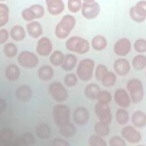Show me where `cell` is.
I'll return each mask as SVG.
<instances>
[{
    "mask_svg": "<svg viewBox=\"0 0 146 146\" xmlns=\"http://www.w3.org/2000/svg\"><path fill=\"white\" fill-rule=\"evenodd\" d=\"M76 24L75 17L70 14L64 15L55 29V34L60 39L67 38L74 29Z\"/></svg>",
    "mask_w": 146,
    "mask_h": 146,
    "instance_id": "1",
    "label": "cell"
},
{
    "mask_svg": "<svg viewBox=\"0 0 146 146\" xmlns=\"http://www.w3.org/2000/svg\"><path fill=\"white\" fill-rule=\"evenodd\" d=\"M90 46V43L87 39L78 36L69 38L66 42V47L68 50L80 54L87 52Z\"/></svg>",
    "mask_w": 146,
    "mask_h": 146,
    "instance_id": "2",
    "label": "cell"
},
{
    "mask_svg": "<svg viewBox=\"0 0 146 146\" xmlns=\"http://www.w3.org/2000/svg\"><path fill=\"white\" fill-rule=\"evenodd\" d=\"M95 62L92 59L85 58L81 60L76 70L78 77L82 81L90 80L92 77Z\"/></svg>",
    "mask_w": 146,
    "mask_h": 146,
    "instance_id": "3",
    "label": "cell"
},
{
    "mask_svg": "<svg viewBox=\"0 0 146 146\" xmlns=\"http://www.w3.org/2000/svg\"><path fill=\"white\" fill-rule=\"evenodd\" d=\"M127 88L130 94L131 101L133 103H138L143 100L144 88L141 80L136 78L130 79L127 83Z\"/></svg>",
    "mask_w": 146,
    "mask_h": 146,
    "instance_id": "4",
    "label": "cell"
},
{
    "mask_svg": "<svg viewBox=\"0 0 146 146\" xmlns=\"http://www.w3.org/2000/svg\"><path fill=\"white\" fill-rule=\"evenodd\" d=\"M52 116L55 124L60 127L68 123L70 120V110L69 107L64 104H58L53 107Z\"/></svg>",
    "mask_w": 146,
    "mask_h": 146,
    "instance_id": "5",
    "label": "cell"
},
{
    "mask_svg": "<svg viewBox=\"0 0 146 146\" xmlns=\"http://www.w3.org/2000/svg\"><path fill=\"white\" fill-rule=\"evenodd\" d=\"M99 3L93 0H87L82 2L81 12L82 15L87 19H92L98 17L100 13Z\"/></svg>",
    "mask_w": 146,
    "mask_h": 146,
    "instance_id": "6",
    "label": "cell"
},
{
    "mask_svg": "<svg viewBox=\"0 0 146 146\" xmlns=\"http://www.w3.org/2000/svg\"><path fill=\"white\" fill-rule=\"evenodd\" d=\"M48 92L53 99L57 102H64L68 98L67 90L58 82H52L49 85Z\"/></svg>",
    "mask_w": 146,
    "mask_h": 146,
    "instance_id": "7",
    "label": "cell"
},
{
    "mask_svg": "<svg viewBox=\"0 0 146 146\" xmlns=\"http://www.w3.org/2000/svg\"><path fill=\"white\" fill-rule=\"evenodd\" d=\"M129 14L133 21L138 23L144 22L146 18V1L137 2L135 5L130 8Z\"/></svg>",
    "mask_w": 146,
    "mask_h": 146,
    "instance_id": "8",
    "label": "cell"
},
{
    "mask_svg": "<svg viewBox=\"0 0 146 146\" xmlns=\"http://www.w3.org/2000/svg\"><path fill=\"white\" fill-rule=\"evenodd\" d=\"M18 62L20 66L26 68H33L38 63V58L33 52L29 51H22L18 56Z\"/></svg>",
    "mask_w": 146,
    "mask_h": 146,
    "instance_id": "9",
    "label": "cell"
},
{
    "mask_svg": "<svg viewBox=\"0 0 146 146\" xmlns=\"http://www.w3.org/2000/svg\"><path fill=\"white\" fill-rule=\"evenodd\" d=\"M94 111L95 113L98 117L99 121L108 124L111 123L112 116L108 104L98 102L95 105Z\"/></svg>",
    "mask_w": 146,
    "mask_h": 146,
    "instance_id": "10",
    "label": "cell"
},
{
    "mask_svg": "<svg viewBox=\"0 0 146 146\" xmlns=\"http://www.w3.org/2000/svg\"><path fill=\"white\" fill-rule=\"evenodd\" d=\"M122 137L128 143L131 144L138 143L141 141V135L134 127L127 125L124 127L121 131Z\"/></svg>",
    "mask_w": 146,
    "mask_h": 146,
    "instance_id": "11",
    "label": "cell"
},
{
    "mask_svg": "<svg viewBox=\"0 0 146 146\" xmlns=\"http://www.w3.org/2000/svg\"><path fill=\"white\" fill-rule=\"evenodd\" d=\"M131 50V43L127 38L117 40L113 46V51L118 56H123L129 54Z\"/></svg>",
    "mask_w": 146,
    "mask_h": 146,
    "instance_id": "12",
    "label": "cell"
},
{
    "mask_svg": "<svg viewBox=\"0 0 146 146\" xmlns=\"http://www.w3.org/2000/svg\"><path fill=\"white\" fill-rule=\"evenodd\" d=\"M52 50V43L51 40L45 36L40 38L37 42L36 51L41 56H47Z\"/></svg>",
    "mask_w": 146,
    "mask_h": 146,
    "instance_id": "13",
    "label": "cell"
},
{
    "mask_svg": "<svg viewBox=\"0 0 146 146\" xmlns=\"http://www.w3.org/2000/svg\"><path fill=\"white\" fill-rule=\"evenodd\" d=\"M73 119L74 122L77 125H83L87 124L90 119L88 110L82 106L76 107L73 113Z\"/></svg>",
    "mask_w": 146,
    "mask_h": 146,
    "instance_id": "14",
    "label": "cell"
},
{
    "mask_svg": "<svg viewBox=\"0 0 146 146\" xmlns=\"http://www.w3.org/2000/svg\"><path fill=\"white\" fill-rule=\"evenodd\" d=\"M114 99L117 105L121 108H127L131 103V99L128 92L123 88H118L115 91Z\"/></svg>",
    "mask_w": 146,
    "mask_h": 146,
    "instance_id": "15",
    "label": "cell"
},
{
    "mask_svg": "<svg viewBox=\"0 0 146 146\" xmlns=\"http://www.w3.org/2000/svg\"><path fill=\"white\" fill-rule=\"evenodd\" d=\"M113 68L117 74L123 76L129 72L131 67L129 62L126 59L119 58L114 62Z\"/></svg>",
    "mask_w": 146,
    "mask_h": 146,
    "instance_id": "16",
    "label": "cell"
},
{
    "mask_svg": "<svg viewBox=\"0 0 146 146\" xmlns=\"http://www.w3.org/2000/svg\"><path fill=\"white\" fill-rule=\"evenodd\" d=\"M46 3L47 11L51 15H58L64 10V3L62 0H47Z\"/></svg>",
    "mask_w": 146,
    "mask_h": 146,
    "instance_id": "17",
    "label": "cell"
},
{
    "mask_svg": "<svg viewBox=\"0 0 146 146\" xmlns=\"http://www.w3.org/2000/svg\"><path fill=\"white\" fill-rule=\"evenodd\" d=\"M31 95V90L27 85H21L15 91L16 98L21 102H28L30 99Z\"/></svg>",
    "mask_w": 146,
    "mask_h": 146,
    "instance_id": "18",
    "label": "cell"
},
{
    "mask_svg": "<svg viewBox=\"0 0 146 146\" xmlns=\"http://www.w3.org/2000/svg\"><path fill=\"white\" fill-rule=\"evenodd\" d=\"M35 137L30 132H26L19 136L15 137L13 145L14 146H29L34 144Z\"/></svg>",
    "mask_w": 146,
    "mask_h": 146,
    "instance_id": "19",
    "label": "cell"
},
{
    "mask_svg": "<svg viewBox=\"0 0 146 146\" xmlns=\"http://www.w3.org/2000/svg\"><path fill=\"white\" fill-rule=\"evenodd\" d=\"M26 30L29 35L33 38L40 37L43 33L42 25L37 21H31L26 25Z\"/></svg>",
    "mask_w": 146,
    "mask_h": 146,
    "instance_id": "20",
    "label": "cell"
},
{
    "mask_svg": "<svg viewBox=\"0 0 146 146\" xmlns=\"http://www.w3.org/2000/svg\"><path fill=\"white\" fill-rule=\"evenodd\" d=\"M15 137L9 128H3L0 132V143L4 146L13 145Z\"/></svg>",
    "mask_w": 146,
    "mask_h": 146,
    "instance_id": "21",
    "label": "cell"
},
{
    "mask_svg": "<svg viewBox=\"0 0 146 146\" xmlns=\"http://www.w3.org/2000/svg\"><path fill=\"white\" fill-rule=\"evenodd\" d=\"M131 121L132 124L137 128H143L146 124L145 113L140 110L135 111L131 116Z\"/></svg>",
    "mask_w": 146,
    "mask_h": 146,
    "instance_id": "22",
    "label": "cell"
},
{
    "mask_svg": "<svg viewBox=\"0 0 146 146\" xmlns=\"http://www.w3.org/2000/svg\"><path fill=\"white\" fill-rule=\"evenodd\" d=\"M35 133L36 136L41 139H48L51 133L50 127L46 123L39 124L35 129Z\"/></svg>",
    "mask_w": 146,
    "mask_h": 146,
    "instance_id": "23",
    "label": "cell"
},
{
    "mask_svg": "<svg viewBox=\"0 0 146 146\" xmlns=\"http://www.w3.org/2000/svg\"><path fill=\"white\" fill-rule=\"evenodd\" d=\"M21 71L19 68L15 64L8 65L5 69V76L10 81H15L19 78Z\"/></svg>",
    "mask_w": 146,
    "mask_h": 146,
    "instance_id": "24",
    "label": "cell"
},
{
    "mask_svg": "<svg viewBox=\"0 0 146 146\" xmlns=\"http://www.w3.org/2000/svg\"><path fill=\"white\" fill-rule=\"evenodd\" d=\"M54 74V70L49 65H44L40 67L38 70L39 78L43 81H48L51 79Z\"/></svg>",
    "mask_w": 146,
    "mask_h": 146,
    "instance_id": "25",
    "label": "cell"
},
{
    "mask_svg": "<svg viewBox=\"0 0 146 146\" xmlns=\"http://www.w3.org/2000/svg\"><path fill=\"white\" fill-rule=\"evenodd\" d=\"M76 64V56L72 54H67L66 55H64V58L61 66L63 70L66 71H70L74 68Z\"/></svg>",
    "mask_w": 146,
    "mask_h": 146,
    "instance_id": "26",
    "label": "cell"
},
{
    "mask_svg": "<svg viewBox=\"0 0 146 146\" xmlns=\"http://www.w3.org/2000/svg\"><path fill=\"white\" fill-rule=\"evenodd\" d=\"M76 131L75 126L70 121L59 127V133L65 138H70L74 136Z\"/></svg>",
    "mask_w": 146,
    "mask_h": 146,
    "instance_id": "27",
    "label": "cell"
},
{
    "mask_svg": "<svg viewBox=\"0 0 146 146\" xmlns=\"http://www.w3.org/2000/svg\"><path fill=\"white\" fill-rule=\"evenodd\" d=\"M10 35L14 40L19 42L25 38L26 32L23 27L17 25L12 27L10 31Z\"/></svg>",
    "mask_w": 146,
    "mask_h": 146,
    "instance_id": "28",
    "label": "cell"
},
{
    "mask_svg": "<svg viewBox=\"0 0 146 146\" xmlns=\"http://www.w3.org/2000/svg\"><path fill=\"white\" fill-rule=\"evenodd\" d=\"M100 88L96 83H90L84 88V95L89 99H96L97 96L100 91Z\"/></svg>",
    "mask_w": 146,
    "mask_h": 146,
    "instance_id": "29",
    "label": "cell"
},
{
    "mask_svg": "<svg viewBox=\"0 0 146 146\" xmlns=\"http://www.w3.org/2000/svg\"><path fill=\"white\" fill-rule=\"evenodd\" d=\"M92 48L96 51H102L105 49L107 46L106 38L100 35L95 36L91 41Z\"/></svg>",
    "mask_w": 146,
    "mask_h": 146,
    "instance_id": "30",
    "label": "cell"
},
{
    "mask_svg": "<svg viewBox=\"0 0 146 146\" xmlns=\"http://www.w3.org/2000/svg\"><path fill=\"white\" fill-rule=\"evenodd\" d=\"M94 129L95 133L102 137L108 135L110 131L109 124L100 121H98L95 124Z\"/></svg>",
    "mask_w": 146,
    "mask_h": 146,
    "instance_id": "31",
    "label": "cell"
},
{
    "mask_svg": "<svg viewBox=\"0 0 146 146\" xmlns=\"http://www.w3.org/2000/svg\"><path fill=\"white\" fill-rule=\"evenodd\" d=\"M116 120L120 125H124L129 121V113L124 108L117 110L116 112Z\"/></svg>",
    "mask_w": 146,
    "mask_h": 146,
    "instance_id": "32",
    "label": "cell"
},
{
    "mask_svg": "<svg viewBox=\"0 0 146 146\" xmlns=\"http://www.w3.org/2000/svg\"><path fill=\"white\" fill-rule=\"evenodd\" d=\"M132 64L134 68L137 70L144 69L146 66V57L144 55L139 54L133 57Z\"/></svg>",
    "mask_w": 146,
    "mask_h": 146,
    "instance_id": "33",
    "label": "cell"
},
{
    "mask_svg": "<svg viewBox=\"0 0 146 146\" xmlns=\"http://www.w3.org/2000/svg\"><path fill=\"white\" fill-rule=\"evenodd\" d=\"M9 19V9L5 3H0V26L6 25Z\"/></svg>",
    "mask_w": 146,
    "mask_h": 146,
    "instance_id": "34",
    "label": "cell"
},
{
    "mask_svg": "<svg viewBox=\"0 0 146 146\" xmlns=\"http://www.w3.org/2000/svg\"><path fill=\"white\" fill-rule=\"evenodd\" d=\"M3 50L5 56L9 58H12L15 56L18 52V48L17 46L12 42L5 44Z\"/></svg>",
    "mask_w": 146,
    "mask_h": 146,
    "instance_id": "35",
    "label": "cell"
},
{
    "mask_svg": "<svg viewBox=\"0 0 146 146\" xmlns=\"http://www.w3.org/2000/svg\"><path fill=\"white\" fill-rule=\"evenodd\" d=\"M64 58V55L61 51L59 50H55L50 55V62L52 65L55 66H58L62 65Z\"/></svg>",
    "mask_w": 146,
    "mask_h": 146,
    "instance_id": "36",
    "label": "cell"
},
{
    "mask_svg": "<svg viewBox=\"0 0 146 146\" xmlns=\"http://www.w3.org/2000/svg\"><path fill=\"white\" fill-rule=\"evenodd\" d=\"M116 80V75L112 71H108L103 76L101 82L104 86L110 87L115 84Z\"/></svg>",
    "mask_w": 146,
    "mask_h": 146,
    "instance_id": "37",
    "label": "cell"
},
{
    "mask_svg": "<svg viewBox=\"0 0 146 146\" xmlns=\"http://www.w3.org/2000/svg\"><path fill=\"white\" fill-rule=\"evenodd\" d=\"M88 145L90 146H106L107 143L103 138L96 134L91 135L88 139Z\"/></svg>",
    "mask_w": 146,
    "mask_h": 146,
    "instance_id": "38",
    "label": "cell"
},
{
    "mask_svg": "<svg viewBox=\"0 0 146 146\" xmlns=\"http://www.w3.org/2000/svg\"><path fill=\"white\" fill-rule=\"evenodd\" d=\"M68 10L73 13H78L82 6V2L80 0H69L67 2Z\"/></svg>",
    "mask_w": 146,
    "mask_h": 146,
    "instance_id": "39",
    "label": "cell"
},
{
    "mask_svg": "<svg viewBox=\"0 0 146 146\" xmlns=\"http://www.w3.org/2000/svg\"><path fill=\"white\" fill-rule=\"evenodd\" d=\"M96 99L99 102L108 104L112 99L111 94L107 90H100L97 96Z\"/></svg>",
    "mask_w": 146,
    "mask_h": 146,
    "instance_id": "40",
    "label": "cell"
},
{
    "mask_svg": "<svg viewBox=\"0 0 146 146\" xmlns=\"http://www.w3.org/2000/svg\"><path fill=\"white\" fill-rule=\"evenodd\" d=\"M35 19H39L43 17L44 14V9L43 7L39 4H34L30 6Z\"/></svg>",
    "mask_w": 146,
    "mask_h": 146,
    "instance_id": "41",
    "label": "cell"
},
{
    "mask_svg": "<svg viewBox=\"0 0 146 146\" xmlns=\"http://www.w3.org/2000/svg\"><path fill=\"white\" fill-rule=\"evenodd\" d=\"M108 71V68L105 65L102 64L98 65L96 68L95 73V78L97 80L101 81L103 76Z\"/></svg>",
    "mask_w": 146,
    "mask_h": 146,
    "instance_id": "42",
    "label": "cell"
},
{
    "mask_svg": "<svg viewBox=\"0 0 146 146\" xmlns=\"http://www.w3.org/2000/svg\"><path fill=\"white\" fill-rule=\"evenodd\" d=\"M135 50L139 53H144L146 51V40L145 39L140 38L136 40L133 44Z\"/></svg>",
    "mask_w": 146,
    "mask_h": 146,
    "instance_id": "43",
    "label": "cell"
},
{
    "mask_svg": "<svg viewBox=\"0 0 146 146\" xmlns=\"http://www.w3.org/2000/svg\"><path fill=\"white\" fill-rule=\"evenodd\" d=\"M77 77L74 74H68L64 78V83L68 87L75 86L77 83Z\"/></svg>",
    "mask_w": 146,
    "mask_h": 146,
    "instance_id": "44",
    "label": "cell"
},
{
    "mask_svg": "<svg viewBox=\"0 0 146 146\" xmlns=\"http://www.w3.org/2000/svg\"><path fill=\"white\" fill-rule=\"evenodd\" d=\"M109 144L110 146H125L126 144L124 140L119 136H112L109 140Z\"/></svg>",
    "mask_w": 146,
    "mask_h": 146,
    "instance_id": "45",
    "label": "cell"
},
{
    "mask_svg": "<svg viewBox=\"0 0 146 146\" xmlns=\"http://www.w3.org/2000/svg\"><path fill=\"white\" fill-rule=\"evenodd\" d=\"M22 17L23 19L26 21L31 22V21H33L34 19H35L34 14L31 9L30 8V7L28 8H26L22 10Z\"/></svg>",
    "mask_w": 146,
    "mask_h": 146,
    "instance_id": "46",
    "label": "cell"
},
{
    "mask_svg": "<svg viewBox=\"0 0 146 146\" xmlns=\"http://www.w3.org/2000/svg\"><path fill=\"white\" fill-rule=\"evenodd\" d=\"M52 144L55 146H68L69 143L64 139L60 137H56L52 140Z\"/></svg>",
    "mask_w": 146,
    "mask_h": 146,
    "instance_id": "47",
    "label": "cell"
},
{
    "mask_svg": "<svg viewBox=\"0 0 146 146\" xmlns=\"http://www.w3.org/2000/svg\"><path fill=\"white\" fill-rule=\"evenodd\" d=\"M9 36V31L5 29L0 30V43L1 44L5 43L8 39Z\"/></svg>",
    "mask_w": 146,
    "mask_h": 146,
    "instance_id": "48",
    "label": "cell"
},
{
    "mask_svg": "<svg viewBox=\"0 0 146 146\" xmlns=\"http://www.w3.org/2000/svg\"><path fill=\"white\" fill-rule=\"evenodd\" d=\"M6 107H7V103L6 102V100L2 98H1L0 99V111L1 113L6 110Z\"/></svg>",
    "mask_w": 146,
    "mask_h": 146,
    "instance_id": "49",
    "label": "cell"
}]
</instances>
